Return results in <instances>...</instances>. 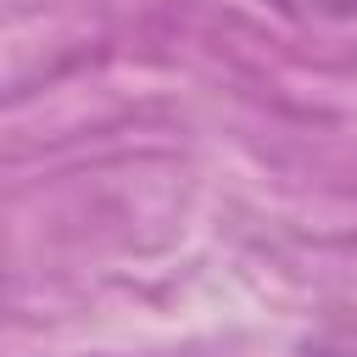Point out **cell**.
Here are the masks:
<instances>
[{"mask_svg":"<svg viewBox=\"0 0 357 357\" xmlns=\"http://www.w3.org/2000/svg\"><path fill=\"white\" fill-rule=\"evenodd\" d=\"M301 357H357V324H351V329H329V335L307 340V346H301Z\"/></svg>","mask_w":357,"mask_h":357,"instance_id":"1","label":"cell"},{"mask_svg":"<svg viewBox=\"0 0 357 357\" xmlns=\"http://www.w3.org/2000/svg\"><path fill=\"white\" fill-rule=\"evenodd\" d=\"M268 6L296 17H357V0H268Z\"/></svg>","mask_w":357,"mask_h":357,"instance_id":"2","label":"cell"}]
</instances>
